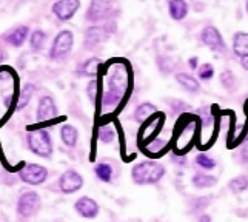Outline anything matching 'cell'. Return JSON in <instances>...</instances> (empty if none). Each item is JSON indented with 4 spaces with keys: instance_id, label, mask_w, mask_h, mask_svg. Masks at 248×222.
<instances>
[{
    "instance_id": "cell-15",
    "label": "cell",
    "mask_w": 248,
    "mask_h": 222,
    "mask_svg": "<svg viewBox=\"0 0 248 222\" xmlns=\"http://www.w3.org/2000/svg\"><path fill=\"white\" fill-rule=\"evenodd\" d=\"M174 79H176V82L179 85H181V88H184L188 93H193V95H196V93L201 91L199 80L196 79L194 76H191V74H188V73H176Z\"/></svg>"
},
{
    "instance_id": "cell-1",
    "label": "cell",
    "mask_w": 248,
    "mask_h": 222,
    "mask_svg": "<svg viewBox=\"0 0 248 222\" xmlns=\"http://www.w3.org/2000/svg\"><path fill=\"white\" fill-rule=\"evenodd\" d=\"M167 168L156 160H142L131 168V179L136 185H156L164 179Z\"/></svg>"
},
{
    "instance_id": "cell-18",
    "label": "cell",
    "mask_w": 248,
    "mask_h": 222,
    "mask_svg": "<svg viewBox=\"0 0 248 222\" xmlns=\"http://www.w3.org/2000/svg\"><path fill=\"white\" fill-rule=\"evenodd\" d=\"M191 184L194 189L198 190H207L215 187L217 184V177L213 174H205V173H198L191 177Z\"/></svg>"
},
{
    "instance_id": "cell-6",
    "label": "cell",
    "mask_w": 248,
    "mask_h": 222,
    "mask_svg": "<svg viewBox=\"0 0 248 222\" xmlns=\"http://www.w3.org/2000/svg\"><path fill=\"white\" fill-rule=\"evenodd\" d=\"M73 45H74L73 32L68 30L61 31L53 42V47H51V51H49V57L54 59V61H61V59L66 57L71 53Z\"/></svg>"
},
{
    "instance_id": "cell-29",
    "label": "cell",
    "mask_w": 248,
    "mask_h": 222,
    "mask_svg": "<svg viewBox=\"0 0 248 222\" xmlns=\"http://www.w3.org/2000/svg\"><path fill=\"white\" fill-rule=\"evenodd\" d=\"M114 138H116L114 130L109 125H104L99 128V141L102 143H111L114 141Z\"/></svg>"
},
{
    "instance_id": "cell-31",
    "label": "cell",
    "mask_w": 248,
    "mask_h": 222,
    "mask_svg": "<svg viewBox=\"0 0 248 222\" xmlns=\"http://www.w3.org/2000/svg\"><path fill=\"white\" fill-rule=\"evenodd\" d=\"M170 108L174 114H181V113H184V111L190 110V105L185 104V102L181 99H174V100L170 102Z\"/></svg>"
},
{
    "instance_id": "cell-21",
    "label": "cell",
    "mask_w": 248,
    "mask_h": 222,
    "mask_svg": "<svg viewBox=\"0 0 248 222\" xmlns=\"http://www.w3.org/2000/svg\"><path fill=\"white\" fill-rule=\"evenodd\" d=\"M219 80H220L222 87H224L228 93H233L236 90V87H237V78H236V74L232 70L222 71L220 76H219Z\"/></svg>"
},
{
    "instance_id": "cell-13",
    "label": "cell",
    "mask_w": 248,
    "mask_h": 222,
    "mask_svg": "<svg viewBox=\"0 0 248 222\" xmlns=\"http://www.w3.org/2000/svg\"><path fill=\"white\" fill-rule=\"evenodd\" d=\"M159 113V110L155 104L151 102H143V104L138 105L134 110V121L138 124H145L148 119L155 117Z\"/></svg>"
},
{
    "instance_id": "cell-3",
    "label": "cell",
    "mask_w": 248,
    "mask_h": 222,
    "mask_svg": "<svg viewBox=\"0 0 248 222\" xmlns=\"http://www.w3.org/2000/svg\"><path fill=\"white\" fill-rule=\"evenodd\" d=\"M116 22H108L104 27L100 25H94V27H90L85 32V40L83 45L85 48H94L99 44H102L104 40H107L108 36H111L113 32H116Z\"/></svg>"
},
{
    "instance_id": "cell-19",
    "label": "cell",
    "mask_w": 248,
    "mask_h": 222,
    "mask_svg": "<svg viewBox=\"0 0 248 222\" xmlns=\"http://www.w3.org/2000/svg\"><path fill=\"white\" fill-rule=\"evenodd\" d=\"M61 138L62 142L66 145V147H74L76 143L79 141V131L78 128L73 127V125H62L61 128Z\"/></svg>"
},
{
    "instance_id": "cell-2",
    "label": "cell",
    "mask_w": 248,
    "mask_h": 222,
    "mask_svg": "<svg viewBox=\"0 0 248 222\" xmlns=\"http://www.w3.org/2000/svg\"><path fill=\"white\" fill-rule=\"evenodd\" d=\"M30 150L40 158H49L53 155V141L46 130H34L28 134Z\"/></svg>"
},
{
    "instance_id": "cell-12",
    "label": "cell",
    "mask_w": 248,
    "mask_h": 222,
    "mask_svg": "<svg viewBox=\"0 0 248 222\" xmlns=\"http://www.w3.org/2000/svg\"><path fill=\"white\" fill-rule=\"evenodd\" d=\"M59 110L56 102L53 100V97L45 96L39 100V107H37V122H49L53 121L54 117H57Z\"/></svg>"
},
{
    "instance_id": "cell-22",
    "label": "cell",
    "mask_w": 248,
    "mask_h": 222,
    "mask_svg": "<svg viewBox=\"0 0 248 222\" xmlns=\"http://www.w3.org/2000/svg\"><path fill=\"white\" fill-rule=\"evenodd\" d=\"M125 96V93L119 91V90H108L105 95H104V99H102V107L104 108H108V107H116L119 102H121Z\"/></svg>"
},
{
    "instance_id": "cell-33",
    "label": "cell",
    "mask_w": 248,
    "mask_h": 222,
    "mask_svg": "<svg viewBox=\"0 0 248 222\" xmlns=\"http://www.w3.org/2000/svg\"><path fill=\"white\" fill-rule=\"evenodd\" d=\"M239 162L242 165H248V142L244 143L241 150H239Z\"/></svg>"
},
{
    "instance_id": "cell-34",
    "label": "cell",
    "mask_w": 248,
    "mask_h": 222,
    "mask_svg": "<svg viewBox=\"0 0 248 222\" xmlns=\"http://www.w3.org/2000/svg\"><path fill=\"white\" fill-rule=\"evenodd\" d=\"M188 66L191 68V70H198L199 68V57H196V56H193V57H190L188 59Z\"/></svg>"
},
{
    "instance_id": "cell-37",
    "label": "cell",
    "mask_w": 248,
    "mask_h": 222,
    "mask_svg": "<svg viewBox=\"0 0 248 222\" xmlns=\"http://www.w3.org/2000/svg\"><path fill=\"white\" fill-rule=\"evenodd\" d=\"M245 10H247V13H248V2L245 3Z\"/></svg>"
},
{
    "instance_id": "cell-17",
    "label": "cell",
    "mask_w": 248,
    "mask_h": 222,
    "mask_svg": "<svg viewBox=\"0 0 248 222\" xmlns=\"http://www.w3.org/2000/svg\"><path fill=\"white\" fill-rule=\"evenodd\" d=\"M28 32H30L28 27L14 28L10 32L5 34V40L13 47H22L25 44V40H27V37H28Z\"/></svg>"
},
{
    "instance_id": "cell-14",
    "label": "cell",
    "mask_w": 248,
    "mask_h": 222,
    "mask_svg": "<svg viewBox=\"0 0 248 222\" xmlns=\"http://www.w3.org/2000/svg\"><path fill=\"white\" fill-rule=\"evenodd\" d=\"M188 11H190V5L184 0H170L168 2V14L176 22L184 20L188 16Z\"/></svg>"
},
{
    "instance_id": "cell-36",
    "label": "cell",
    "mask_w": 248,
    "mask_h": 222,
    "mask_svg": "<svg viewBox=\"0 0 248 222\" xmlns=\"http://www.w3.org/2000/svg\"><path fill=\"white\" fill-rule=\"evenodd\" d=\"M198 222H213V221H211V216H210V215H202V216L198 219Z\"/></svg>"
},
{
    "instance_id": "cell-8",
    "label": "cell",
    "mask_w": 248,
    "mask_h": 222,
    "mask_svg": "<svg viewBox=\"0 0 248 222\" xmlns=\"http://www.w3.org/2000/svg\"><path fill=\"white\" fill-rule=\"evenodd\" d=\"M20 179L23 182H27L30 185H40L46 181L48 177V170L44 165L37 164H28L25 165L23 170L19 173Z\"/></svg>"
},
{
    "instance_id": "cell-4",
    "label": "cell",
    "mask_w": 248,
    "mask_h": 222,
    "mask_svg": "<svg viewBox=\"0 0 248 222\" xmlns=\"http://www.w3.org/2000/svg\"><path fill=\"white\" fill-rule=\"evenodd\" d=\"M40 207H42V201H40L39 193L27 191L20 196L19 201H17L16 210H17V215L22 218H32L40 211Z\"/></svg>"
},
{
    "instance_id": "cell-27",
    "label": "cell",
    "mask_w": 248,
    "mask_h": 222,
    "mask_svg": "<svg viewBox=\"0 0 248 222\" xmlns=\"http://www.w3.org/2000/svg\"><path fill=\"white\" fill-rule=\"evenodd\" d=\"M34 95V85L28 83L25 85V87L22 88V93H20V97H19V102L16 104V108L17 110H22L23 107H27L30 104V100Z\"/></svg>"
},
{
    "instance_id": "cell-10",
    "label": "cell",
    "mask_w": 248,
    "mask_h": 222,
    "mask_svg": "<svg viewBox=\"0 0 248 222\" xmlns=\"http://www.w3.org/2000/svg\"><path fill=\"white\" fill-rule=\"evenodd\" d=\"M79 8H80V2H76V0H66L65 2V0H61V2H56L51 10H53L54 16L59 20L66 22L73 19L74 14L79 11Z\"/></svg>"
},
{
    "instance_id": "cell-23",
    "label": "cell",
    "mask_w": 248,
    "mask_h": 222,
    "mask_svg": "<svg viewBox=\"0 0 248 222\" xmlns=\"http://www.w3.org/2000/svg\"><path fill=\"white\" fill-rule=\"evenodd\" d=\"M94 174L102 182H109L113 179V168L107 162H100L96 167H94Z\"/></svg>"
},
{
    "instance_id": "cell-30",
    "label": "cell",
    "mask_w": 248,
    "mask_h": 222,
    "mask_svg": "<svg viewBox=\"0 0 248 222\" xmlns=\"http://www.w3.org/2000/svg\"><path fill=\"white\" fill-rule=\"evenodd\" d=\"M198 76L201 80H210L213 79V76H215V66L211 63H202L199 68H198Z\"/></svg>"
},
{
    "instance_id": "cell-9",
    "label": "cell",
    "mask_w": 248,
    "mask_h": 222,
    "mask_svg": "<svg viewBox=\"0 0 248 222\" xmlns=\"http://www.w3.org/2000/svg\"><path fill=\"white\" fill-rule=\"evenodd\" d=\"M59 187H61V191L65 194L76 193L83 187V177L76 170H66L59 179Z\"/></svg>"
},
{
    "instance_id": "cell-24",
    "label": "cell",
    "mask_w": 248,
    "mask_h": 222,
    "mask_svg": "<svg viewBox=\"0 0 248 222\" xmlns=\"http://www.w3.org/2000/svg\"><path fill=\"white\" fill-rule=\"evenodd\" d=\"M156 63H157V68L162 74H171L174 71V59L170 57L167 54H160L156 57Z\"/></svg>"
},
{
    "instance_id": "cell-11",
    "label": "cell",
    "mask_w": 248,
    "mask_h": 222,
    "mask_svg": "<svg viewBox=\"0 0 248 222\" xmlns=\"http://www.w3.org/2000/svg\"><path fill=\"white\" fill-rule=\"evenodd\" d=\"M74 210L78 211V215H80L85 219H94L99 215V204L94 201L90 196H82L74 204Z\"/></svg>"
},
{
    "instance_id": "cell-20",
    "label": "cell",
    "mask_w": 248,
    "mask_h": 222,
    "mask_svg": "<svg viewBox=\"0 0 248 222\" xmlns=\"http://www.w3.org/2000/svg\"><path fill=\"white\" fill-rule=\"evenodd\" d=\"M227 187L233 194H241V193L248 190V176L247 174L234 176L233 179H230V181H228Z\"/></svg>"
},
{
    "instance_id": "cell-7",
    "label": "cell",
    "mask_w": 248,
    "mask_h": 222,
    "mask_svg": "<svg viewBox=\"0 0 248 222\" xmlns=\"http://www.w3.org/2000/svg\"><path fill=\"white\" fill-rule=\"evenodd\" d=\"M117 10L113 2H91L87 11V20L93 23L108 22Z\"/></svg>"
},
{
    "instance_id": "cell-26",
    "label": "cell",
    "mask_w": 248,
    "mask_h": 222,
    "mask_svg": "<svg viewBox=\"0 0 248 222\" xmlns=\"http://www.w3.org/2000/svg\"><path fill=\"white\" fill-rule=\"evenodd\" d=\"M194 162H196V165L201 167V168H203V170H215V168L217 167L216 159H215V158H211V156H208L207 153H199V155L196 156Z\"/></svg>"
},
{
    "instance_id": "cell-16",
    "label": "cell",
    "mask_w": 248,
    "mask_h": 222,
    "mask_svg": "<svg viewBox=\"0 0 248 222\" xmlns=\"http://www.w3.org/2000/svg\"><path fill=\"white\" fill-rule=\"evenodd\" d=\"M233 53L239 59L248 56V32L237 31L233 34Z\"/></svg>"
},
{
    "instance_id": "cell-25",
    "label": "cell",
    "mask_w": 248,
    "mask_h": 222,
    "mask_svg": "<svg viewBox=\"0 0 248 222\" xmlns=\"http://www.w3.org/2000/svg\"><path fill=\"white\" fill-rule=\"evenodd\" d=\"M100 59L97 57H91L88 59V61H85L82 68H80V73L83 76H91V78H94V76H97V71H99V68H100Z\"/></svg>"
},
{
    "instance_id": "cell-5",
    "label": "cell",
    "mask_w": 248,
    "mask_h": 222,
    "mask_svg": "<svg viewBox=\"0 0 248 222\" xmlns=\"http://www.w3.org/2000/svg\"><path fill=\"white\" fill-rule=\"evenodd\" d=\"M199 39L202 42V45H205L207 48H210L211 51L219 54L227 53V44L224 37H222L220 31L213 27V25H208V27H203V30L199 34Z\"/></svg>"
},
{
    "instance_id": "cell-28",
    "label": "cell",
    "mask_w": 248,
    "mask_h": 222,
    "mask_svg": "<svg viewBox=\"0 0 248 222\" xmlns=\"http://www.w3.org/2000/svg\"><path fill=\"white\" fill-rule=\"evenodd\" d=\"M45 42H46V34L44 31H34L31 36H30V45L34 51H40L42 48H44L45 45Z\"/></svg>"
},
{
    "instance_id": "cell-35",
    "label": "cell",
    "mask_w": 248,
    "mask_h": 222,
    "mask_svg": "<svg viewBox=\"0 0 248 222\" xmlns=\"http://www.w3.org/2000/svg\"><path fill=\"white\" fill-rule=\"evenodd\" d=\"M241 66L244 68L245 71H248V56H247V57H242V59H241Z\"/></svg>"
},
{
    "instance_id": "cell-32",
    "label": "cell",
    "mask_w": 248,
    "mask_h": 222,
    "mask_svg": "<svg viewBox=\"0 0 248 222\" xmlns=\"http://www.w3.org/2000/svg\"><path fill=\"white\" fill-rule=\"evenodd\" d=\"M97 93H99V82L96 79H91L90 83H88V87H87V95L90 97V100L93 102H96L97 99Z\"/></svg>"
}]
</instances>
